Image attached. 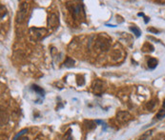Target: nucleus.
Here are the masks:
<instances>
[{"instance_id":"20e7f679","label":"nucleus","mask_w":165,"mask_h":140,"mask_svg":"<svg viewBox=\"0 0 165 140\" xmlns=\"http://www.w3.org/2000/svg\"><path fill=\"white\" fill-rule=\"evenodd\" d=\"M32 90H34L35 93H37L38 95H39V96H44L45 91H44L41 87H39V86H37V85H32Z\"/></svg>"},{"instance_id":"2eb2a0df","label":"nucleus","mask_w":165,"mask_h":140,"mask_svg":"<svg viewBox=\"0 0 165 140\" xmlns=\"http://www.w3.org/2000/svg\"><path fill=\"white\" fill-rule=\"evenodd\" d=\"M95 123H97V124H103V121H101V120H95Z\"/></svg>"},{"instance_id":"f03ea898","label":"nucleus","mask_w":165,"mask_h":140,"mask_svg":"<svg viewBox=\"0 0 165 140\" xmlns=\"http://www.w3.org/2000/svg\"><path fill=\"white\" fill-rule=\"evenodd\" d=\"M116 117H118V120L119 121L127 122L131 119V115L127 112H118V114H116Z\"/></svg>"},{"instance_id":"7ed1b4c3","label":"nucleus","mask_w":165,"mask_h":140,"mask_svg":"<svg viewBox=\"0 0 165 140\" xmlns=\"http://www.w3.org/2000/svg\"><path fill=\"white\" fill-rule=\"evenodd\" d=\"M158 59H156L154 57H150L148 59V61H147V65H148V68L150 70H154L157 68L158 66Z\"/></svg>"},{"instance_id":"dca6fc26","label":"nucleus","mask_w":165,"mask_h":140,"mask_svg":"<svg viewBox=\"0 0 165 140\" xmlns=\"http://www.w3.org/2000/svg\"><path fill=\"white\" fill-rule=\"evenodd\" d=\"M137 15H139V16H143V17L145 16V15H144V13H137Z\"/></svg>"},{"instance_id":"ddd939ff","label":"nucleus","mask_w":165,"mask_h":140,"mask_svg":"<svg viewBox=\"0 0 165 140\" xmlns=\"http://www.w3.org/2000/svg\"><path fill=\"white\" fill-rule=\"evenodd\" d=\"M154 140H165V135H158Z\"/></svg>"},{"instance_id":"39448f33","label":"nucleus","mask_w":165,"mask_h":140,"mask_svg":"<svg viewBox=\"0 0 165 140\" xmlns=\"http://www.w3.org/2000/svg\"><path fill=\"white\" fill-rule=\"evenodd\" d=\"M130 31L133 32V34L136 35L137 37H139L140 36V34H141V31L137 28V26H131L130 27Z\"/></svg>"},{"instance_id":"6e6552de","label":"nucleus","mask_w":165,"mask_h":140,"mask_svg":"<svg viewBox=\"0 0 165 140\" xmlns=\"http://www.w3.org/2000/svg\"><path fill=\"white\" fill-rule=\"evenodd\" d=\"M28 133V129H23L22 131H20V132L17 133L16 136H14L13 140H17L19 137H21V136H22L23 135H25V133Z\"/></svg>"},{"instance_id":"f8f14e48","label":"nucleus","mask_w":165,"mask_h":140,"mask_svg":"<svg viewBox=\"0 0 165 140\" xmlns=\"http://www.w3.org/2000/svg\"><path fill=\"white\" fill-rule=\"evenodd\" d=\"M147 31H148L149 32H154V34H158V32H160V31H158L157 29H155V28H148L147 29Z\"/></svg>"},{"instance_id":"9b49d317","label":"nucleus","mask_w":165,"mask_h":140,"mask_svg":"<svg viewBox=\"0 0 165 140\" xmlns=\"http://www.w3.org/2000/svg\"><path fill=\"white\" fill-rule=\"evenodd\" d=\"M155 106H156V100H152L147 103V109H148L149 111H152V110L155 108Z\"/></svg>"},{"instance_id":"423d86ee","label":"nucleus","mask_w":165,"mask_h":140,"mask_svg":"<svg viewBox=\"0 0 165 140\" xmlns=\"http://www.w3.org/2000/svg\"><path fill=\"white\" fill-rule=\"evenodd\" d=\"M84 124H85V126L88 130H92V129H94V128L97 127V123L94 121H91V120H86L85 122H84Z\"/></svg>"},{"instance_id":"1a4fd4ad","label":"nucleus","mask_w":165,"mask_h":140,"mask_svg":"<svg viewBox=\"0 0 165 140\" xmlns=\"http://www.w3.org/2000/svg\"><path fill=\"white\" fill-rule=\"evenodd\" d=\"M153 133V130H150V131H148V132H146L144 135H142L140 137L137 139V140H147V138L149 137V135H151V133Z\"/></svg>"},{"instance_id":"4468645a","label":"nucleus","mask_w":165,"mask_h":140,"mask_svg":"<svg viewBox=\"0 0 165 140\" xmlns=\"http://www.w3.org/2000/svg\"><path fill=\"white\" fill-rule=\"evenodd\" d=\"M149 20H150V18L149 17H147V16H144V22H145V24H147L149 22Z\"/></svg>"},{"instance_id":"9d476101","label":"nucleus","mask_w":165,"mask_h":140,"mask_svg":"<svg viewBox=\"0 0 165 140\" xmlns=\"http://www.w3.org/2000/svg\"><path fill=\"white\" fill-rule=\"evenodd\" d=\"M74 60H73V59L70 57H67V60H66L64 65L66 67H72V66H74Z\"/></svg>"},{"instance_id":"f257e3e1","label":"nucleus","mask_w":165,"mask_h":140,"mask_svg":"<svg viewBox=\"0 0 165 140\" xmlns=\"http://www.w3.org/2000/svg\"><path fill=\"white\" fill-rule=\"evenodd\" d=\"M28 3H22L20 6V9L18 11V14H17V21H23L25 19V17L27 16V13H28Z\"/></svg>"},{"instance_id":"0eeeda50","label":"nucleus","mask_w":165,"mask_h":140,"mask_svg":"<svg viewBox=\"0 0 165 140\" xmlns=\"http://www.w3.org/2000/svg\"><path fill=\"white\" fill-rule=\"evenodd\" d=\"M164 117H165V110H160L157 114V115H156V118L158 119V120H161Z\"/></svg>"},{"instance_id":"f3484780","label":"nucleus","mask_w":165,"mask_h":140,"mask_svg":"<svg viewBox=\"0 0 165 140\" xmlns=\"http://www.w3.org/2000/svg\"><path fill=\"white\" fill-rule=\"evenodd\" d=\"M163 108H164V110H165V99H164V101H163Z\"/></svg>"}]
</instances>
